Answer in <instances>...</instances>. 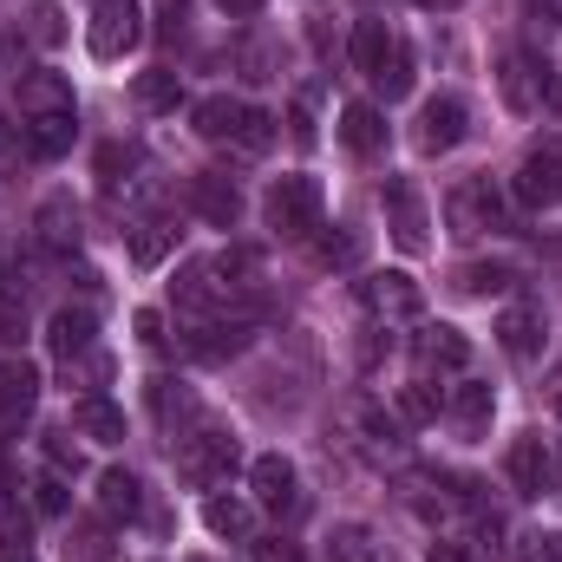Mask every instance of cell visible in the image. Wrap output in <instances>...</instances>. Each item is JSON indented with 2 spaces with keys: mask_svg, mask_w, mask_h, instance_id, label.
Listing matches in <instances>:
<instances>
[{
  "mask_svg": "<svg viewBox=\"0 0 562 562\" xmlns=\"http://www.w3.org/2000/svg\"><path fill=\"white\" fill-rule=\"evenodd\" d=\"M190 125H196L203 144H229V150H243V157H262V150L276 144V112L243 105V99H229V92L196 99V105H190Z\"/></svg>",
  "mask_w": 562,
  "mask_h": 562,
  "instance_id": "obj_1",
  "label": "cell"
},
{
  "mask_svg": "<svg viewBox=\"0 0 562 562\" xmlns=\"http://www.w3.org/2000/svg\"><path fill=\"white\" fill-rule=\"evenodd\" d=\"M243 464V445H236V431L229 425H190L183 438H177V477L183 484H196V491H210V484H229V471Z\"/></svg>",
  "mask_w": 562,
  "mask_h": 562,
  "instance_id": "obj_2",
  "label": "cell"
},
{
  "mask_svg": "<svg viewBox=\"0 0 562 562\" xmlns=\"http://www.w3.org/2000/svg\"><path fill=\"white\" fill-rule=\"evenodd\" d=\"M262 216L281 243H307L321 229V183L314 177H276L262 196Z\"/></svg>",
  "mask_w": 562,
  "mask_h": 562,
  "instance_id": "obj_3",
  "label": "cell"
},
{
  "mask_svg": "<svg viewBox=\"0 0 562 562\" xmlns=\"http://www.w3.org/2000/svg\"><path fill=\"white\" fill-rule=\"evenodd\" d=\"M445 223H451L458 243H477V236L504 229V190H497L491 177H464V183H451V196H445Z\"/></svg>",
  "mask_w": 562,
  "mask_h": 562,
  "instance_id": "obj_4",
  "label": "cell"
},
{
  "mask_svg": "<svg viewBox=\"0 0 562 562\" xmlns=\"http://www.w3.org/2000/svg\"><path fill=\"white\" fill-rule=\"evenodd\" d=\"M497 92H504V105H510L517 119H530V112H543V105H562L557 66H543V59H530V53H504V59H497Z\"/></svg>",
  "mask_w": 562,
  "mask_h": 562,
  "instance_id": "obj_5",
  "label": "cell"
},
{
  "mask_svg": "<svg viewBox=\"0 0 562 562\" xmlns=\"http://www.w3.org/2000/svg\"><path fill=\"white\" fill-rule=\"evenodd\" d=\"M510 196H517L524 210H557L562 203V144H530V150L517 157Z\"/></svg>",
  "mask_w": 562,
  "mask_h": 562,
  "instance_id": "obj_6",
  "label": "cell"
},
{
  "mask_svg": "<svg viewBox=\"0 0 562 562\" xmlns=\"http://www.w3.org/2000/svg\"><path fill=\"white\" fill-rule=\"evenodd\" d=\"M360 307L373 314V321H419L425 314V288L406 269H380V276H367L360 281Z\"/></svg>",
  "mask_w": 562,
  "mask_h": 562,
  "instance_id": "obj_7",
  "label": "cell"
},
{
  "mask_svg": "<svg viewBox=\"0 0 562 562\" xmlns=\"http://www.w3.org/2000/svg\"><path fill=\"white\" fill-rule=\"evenodd\" d=\"M92 59H125L144 40V7L138 0H92Z\"/></svg>",
  "mask_w": 562,
  "mask_h": 562,
  "instance_id": "obj_8",
  "label": "cell"
},
{
  "mask_svg": "<svg viewBox=\"0 0 562 562\" xmlns=\"http://www.w3.org/2000/svg\"><path fill=\"white\" fill-rule=\"evenodd\" d=\"M464 99L458 92H438V99H425L419 105V125H413V150L419 157H445V150H458L464 144Z\"/></svg>",
  "mask_w": 562,
  "mask_h": 562,
  "instance_id": "obj_9",
  "label": "cell"
},
{
  "mask_svg": "<svg viewBox=\"0 0 562 562\" xmlns=\"http://www.w3.org/2000/svg\"><path fill=\"white\" fill-rule=\"evenodd\" d=\"M497 347H504L517 367H530V360L550 347V314H543L537 301H510V307L497 314Z\"/></svg>",
  "mask_w": 562,
  "mask_h": 562,
  "instance_id": "obj_10",
  "label": "cell"
},
{
  "mask_svg": "<svg viewBox=\"0 0 562 562\" xmlns=\"http://www.w3.org/2000/svg\"><path fill=\"white\" fill-rule=\"evenodd\" d=\"M33 406H40V367L33 360H0V438H20Z\"/></svg>",
  "mask_w": 562,
  "mask_h": 562,
  "instance_id": "obj_11",
  "label": "cell"
},
{
  "mask_svg": "<svg viewBox=\"0 0 562 562\" xmlns=\"http://www.w3.org/2000/svg\"><path fill=\"white\" fill-rule=\"evenodd\" d=\"M504 471H510V484H517L524 497H543V491L557 484V451H550V438H543V431H524V438L510 445Z\"/></svg>",
  "mask_w": 562,
  "mask_h": 562,
  "instance_id": "obj_12",
  "label": "cell"
},
{
  "mask_svg": "<svg viewBox=\"0 0 562 562\" xmlns=\"http://www.w3.org/2000/svg\"><path fill=\"white\" fill-rule=\"evenodd\" d=\"M183 196H190V210H196L203 223H216V229H229V223L243 216V190H236V177H223V170H196V177L183 183Z\"/></svg>",
  "mask_w": 562,
  "mask_h": 562,
  "instance_id": "obj_13",
  "label": "cell"
},
{
  "mask_svg": "<svg viewBox=\"0 0 562 562\" xmlns=\"http://www.w3.org/2000/svg\"><path fill=\"white\" fill-rule=\"evenodd\" d=\"M386 229H393V243H400L406 256H419L425 249V196L406 183V177L386 183Z\"/></svg>",
  "mask_w": 562,
  "mask_h": 562,
  "instance_id": "obj_14",
  "label": "cell"
},
{
  "mask_svg": "<svg viewBox=\"0 0 562 562\" xmlns=\"http://www.w3.org/2000/svg\"><path fill=\"white\" fill-rule=\"evenodd\" d=\"M353 438L367 445V451H380V458H400L406 451V419L400 413H386V406H373V400H353Z\"/></svg>",
  "mask_w": 562,
  "mask_h": 562,
  "instance_id": "obj_15",
  "label": "cell"
},
{
  "mask_svg": "<svg viewBox=\"0 0 562 562\" xmlns=\"http://www.w3.org/2000/svg\"><path fill=\"white\" fill-rule=\"evenodd\" d=\"M92 334H99V314L92 307H59L53 321H46V347H53V360H86L92 353Z\"/></svg>",
  "mask_w": 562,
  "mask_h": 562,
  "instance_id": "obj_16",
  "label": "cell"
},
{
  "mask_svg": "<svg viewBox=\"0 0 562 562\" xmlns=\"http://www.w3.org/2000/svg\"><path fill=\"white\" fill-rule=\"evenodd\" d=\"M419 367H431V373H451V380H464V367H471V340H464L458 327L431 321V327H419Z\"/></svg>",
  "mask_w": 562,
  "mask_h": 562,
  "instance_id": "obj_17",
  "label": "cell"
},
{
  "mask_svg": "<svg viewBox=\"0 0 562 562\" xmlns=\"http://www.w3.org/2000/svg\"><path fill=\"white\" fill-rule=\"evenodd\" d=\"M491 413H497V393H491L484 380H471V373H464V380L451 386V400H445V419L458 425V438H477V431L491 425Z\"/></svg>",
  "mask_w": 562,
  "mask_h": 562,
  "instance_id": "obj_18",
  "label": "cell"
},
{
  "mask_svg": "<svg viewBox=\"0 0 562 562\" xmlns=\"http://www.w3.org/2000/svg\"><path fill=\"white\" fill-rule=\"evenodd\" d=\"M33 229H40V249L46 256H72L79 249V210H72V196H46L33 210Z\"/></svg>",
  "mask_w": 562,
  "mask_h": 562,
  "instance_id": "obj_19",
  "label": "cell"
},
{
  "mask_svg": "<svg viewBox=\"0 0 562 562\" xmlns=\"http://www.w3.org/2000/svg\"><path fill=\"white\" fill-rule=\"evenodd\" d=\"M249 491H256L262 510H294V464H288L281 451H262V458L249 464Z\"/></svg>",
  "mask_w": 562,
  "mask_h": 562,
  "instance_id": "obj_20",
  "label": "cell"
},
{
  "mask_svg": "<svg viewBox=\"0 0 562 562\" xmlns=\"http://www.w3.org/2000/svg\"><path fill=\"white\" fill-rule=\"evenodd\" d=\"M340 144H347L353 157H380V150H386V112L367 105V99H353V105L340 112Z\"/></svg>",
  "mask_w": 562,
  "mask_h": 562,
  "instance_id": "obj_21",
  "label": "cell"
},
{
  "mask_svg": "<svg viewBox=\"0 0 562 562\" xmlns=\"http://www.w3.org/2000/svg\"><path fill=\"white\" fill-rule=\"evenodd\" d=\"M13 99H20V112H26V119H53V112H72V86H66L59 72H26V79L13 86Z\"/></svg>",
  "mask_w": 562,
  "mask_h": 562,
  "instance_id": "obj_22",
  "label": "cell"
},
{
  "mask_svg": "<svg viewBox=\"0 0 562 562\" xmlns=\"http://www.w3.org/2000/svg\"><path fill=\"white\" fill-rule=\"evenodd\" d=\"M72 431L92 438V445H119V438H125V413H119L105 393H86V400L72 406Z\"/></svg>",
  "mask_w": 562,
  "mask_h": 562,
  "instance_id": "obj_23",
  "label": "cell"
},
{
  "mask_svg": "<svg viewBox=\"0 0 562 562\" xmlns=\"http://www.w3.org/2000/svg\"><path fill=\"white\" fill-rule=\"evenodd\" d=\"M393 46H400V33H393L386 20H360V26H353V46H347V53H353V66H360L367 79H380V66L393 59Z\"/></svg>",
  "mask_w": 562,
  "mask_h": 562,
  "instance_id": "obj_24",
  "label": "cell"
},
{
  "mask_svg": "<svg viewBox=\"0 0 562 562\" xmlns=\"http://www.w3.org/2000/svg\"><path fill=\"white\" fill-rule=\"evenodd\" d=\"M132 99H138V112H177V99H183V72H177V66H144L138 86H132Z\"/></svg>",
  "mask_w": 562,
  "mask_h": 562,
  "instance_id": "obj_25",
  "label": "cell"
},
{
  "mask_svg": "<svg viewBox=\"0 0 562 562\" xmlns=\"http://www.w3.org/2000/svg\"><path fill=\"white\" fill-rule=\"evenodd\" d=\"M72 138H79V119H72V112L26 119V150H33V157H46V164H53V157H66V150H72Z\"/></svg>",
  "mask_w": 562,
  "mask_h": 562,
  "instance_id": "obj_26",
  "label": "cell"
},
{
  "mask_svg": "<svg viewBox=\"0 0 562 562\" xmlns=\"http://www.w3.org/2000/svg\"><path fill=\"white\" fill-rule=\"evenodd\" d=\"M177 236H183V229H177L170 216H144V223H132V262H138V269H157V262L177 249Z\"/></svg>",
  "mask_w": 562,
  "mask_h": 562,
  "instance_id": "obj_27",
  "label": "cell"
},
{
  "mask_svg": "<svg viewBox=\"0 0 562 562\" xmlns=\"http://www.w3.org/2000/svg\"><path fill=\"white\" fill-rule=\"evenodd\" d=\"M99 510L132 524V517L144 510V484L132 477V471H119V464H112V471H99Z\"/></svg>",
  "mask_w": 562,
  "mask_h": 562,
  "instance_id": "obj_28",
  "label": "cell"
},
{
  "mask_svg": "<svg viewBox=\"0 0 562 562\" xmlns=\"http://www.w3.org/2000/svg\"><path fill=\"white\" fill-rule=\"evenodd\" d=\"M360 249H367V243H360L353 229H327V236L314 229V236H307V256H314V269H360Z\"/></svg>",
  "mask_w": 562,
  "mask_h": 562,
  "instance_id": "obj_29",
  "label": "cell"
},
{
  "mask_svg": "<svg viewBox=\"0 0 562 562\" xmlns=\"http://www.w3.org/2000/svg\"><path fill=\"white\" fill-rule=\"evenodd\" d=\"M203 524H210L216 537L249 543V537H256V504H243V497H210V504H203Z\"/></svg>",
  "mask_w": 562,
  "mask_h": 562,
  "instance_id": "obj_30",
  "label": "cell"
},
{
  "mask_svg": "<svg viewBox=\"0 0 562 562\" xmlns=\"http://www.w3.org/2000/svg\"><path fill=\"white\" fill-rule=\"evenodd\" d=\"M150 406H157L164 431H177V438L196 425V400H190V386H177V380H157V386H150Z\"/></svg>",
  "mask_w": 562,
  "mask_h": 562,
  "instance_id": "obj_31",
  "label": "cell"
},
{
  "mask_svg": "<svg viewBox=\"0 0 562 562\" xmlns=\"http://www.w3.org/2000/svg\"><path fill=\"white\" fill-rule=\"evenodd\" d=\"M210 269H216V281H223V288H229V301H236V294H249V288L262 281V256H256V249H223Z\"/></svg>",
  "mask_w": 562,
  "mask_h": 562,
  "instance_id": "obj_32",
  "label": "cell"
},
{
  "mask_svg": "<svg viewBox=\"0 0 562 562\" xmlns=\"http://www.w3.org/2000/svg\"><path fill=\"white\" fill-rule=\"evenodd\" d=\"M451 288H458V294H504V288H510V269H504V262H464V269L451 276Z\"/></svg>",
  "mask_w": 562,
  "mask_h": 562,
  "instance_id": "obj_33",
  "label": "cell"
},
{
  "mask_svg": "<svg viewBox=\"0 0 562 562\" xmlns=\"http://www.w3.org/2000/svg\"><path fill=\"white\" fill-rule=\"evenodd\" d=\"M400 419H406V425H431V419H438V393H431V380L400 386Z\"/></svg>",
  "mask_w": 562,
  "mask_h": 562,
  "instance_id": "obj_34",
  "label": "cell"
},
{
  "mask_svg": "<svg viewBox=\"0 0 562 562\" xmlns=\"http://www.w3.org/2000/svg\"><path fill=\"white\" fill-rule=\"evenodd\" d=\"M26 40H33V46H59V40H66V20H59V0H33V20H26Z\"/></svg>",
  "mask_w": 562,
  "mask_h": 562,
  "instance_id": "obj_35",
  "label": "cell"
},
{
  "mask_svg": "<svg viewBox=\"0 0 562 562\" xmlns=\"http://www.w3.org/2000/svg\"><path fill=\"white\" fill-rule=\"evenodd\" d=\"M26 543H33V517L13 497H0V550H26Z\"/></svg>",
  "mask_w": 562,
  "mask_h": 562,
  "instance_id": "obj_36",
  "label": "cell"
},
{
  "mask_svg": "<svg viewBox=\"0 0 562 562\" xmlns=\"http://www.w3.org/2000/svg\"><path fill=\"white\" fill-rule=\"evenodd\" d=\"M373 86H380V92H386V99H400V92H406V86H413V53H406V40H400V46H393V59H386V66H380V79H373Z\"/></svg>",
  "mask_w": 562,
  "mask_h": 562,
  "instance_id": "obj_37",
  "label": "cell"
},
{
  "mask_svg": "<svg viewBox=\"0 0 562 562\" xmlns=\"http://www.w3.org/2000/svg\"><path fill=\"white\" fill-rule=\"evenodd\" d=\"M288 138L301 144H314V92H301V99H288Z\"/></svg>",
  "mask_w": 562,
  "mask_h": 562,
  "instance_id": "obj_38",
  "label": "cell"
},
{
  "mask_svg": "<svg viewBox=\"0 0 562 562\" xmlns=\"http://www.w3.org/2000/svg\"><path fill=\"white\" fill-rule=\"evenodd\" d=\"M33 504H40V517H59V510H66V477L46 471V477L33 484Z\"/></svg>",
  "mask_w": 562,
  "mask_h": 562,
  "instance_id": "obj_39",
  "label": "cell"
},
{
  "mask_svg": "<svg viewBox=\"0 0 562 562\" xmlns=\"http://www.w3.org/2000/svg\"><path fill=\"white\" fill-rule=\"evenodd\" d=\"M26 340V307L13 294H0V347H20Z\"/></svg>",
  "mask_w": 562,
  "mask_h": 562,
  "instance_id": "obj_40",
  "label": "cell"
},
{
  "mask_svg": "<svg viewBox=\"0 0 562 562\" xmlns=\"http://www.w3.org/2000/svg\"><path fill=\"white\" fill-rule=\"evenodd\" d=\"M334 562H367V530L360 524H340L334 530Z\"/></svg>",
  "mask_w": 562,
  "mask_h": 562,
  "instance_id": "obj_41",
  "label": "cell"
},
{
  "mask_svg": "<svg viewBox=\"0 0 562 562\" xmlns=\"http://www.w3.org/2000/svg\"><path fill=\"white\" fill-rule=\"evenodd\" d=\"M132 164H138L132 150H119V144H105V150H99V177H105V190H119V183H125L119 170H132Z\"/></svg>",
  "mask_w": 562,
  "mask_h": 562,
  "instance_id": "obj_42",
  "label": "cell"
},
{
  "mask_svg": "<svg viewBox=\"0 0 562 562\" xmlns=\"http://www.w3.org/2000/svg\"><path fill=\"white\" fill-rule=\"evenodd\" d=\"M46 458H53V471L66 477V471H79V445H72V431H53L46 438Z\"/></svg>",
  "mask_w": 562,
  "mask_h": 562,
  "instance_id": "obj_43",
  "label": "cell"
},
{
  "mask_svg": "<svg viewBox=\"0 0 562 562\" xmlns=\"http://www.w3.org/2000/svg\"><path fill=\"white\" fill-rule=\"evenodd\" d=\"M138 340L150 347V353H164V347H170V334H164V314H157V307H138Z\"/></svg>",
  "mask_w": 562,
  "mask_h": 562,
  "instance_id": "obj_44",
  "label": "cell"
},
{
  "mask_svg": "<svg viewBox=\"0 0 562 562\" xmlns=\"http://www.w3.org/2000/svg\"><path fill=\"white\" fill-rule=\"evenodd\" d=\"M524 543H530V550H524L530 562H562V530H537V537H524Z\"/></svg>",
  "mask_w": 562,
  "mask_h": 562,
  "instance_id": "obj_45",
  "label": "cell"
},
{
  "mask_svg": "<svg viewBox=\"0 0 562 562\" xmlns=\"http://www.w3.org/2000/svg\"><path fill=\"white\" fill-rule=\"evenodd\" d=\"M256 562H301V543H288V537H262V543H256Z\"/></svg>",
  "mask_w": 562,
  "mask_h": 562,
  "instance_id": "obj_46",
  "label": "cell"
},
{
  "mask_svg": "<svg viewBox=\"0 0 562 562\" xmlns=\"http://www.w3.org/2000/svg\"><path fill=\"white\" fill-rule=\"evenodd\" d=\"M243 72L249 79H276V53L269 46H243Z\"/></svg>",
  "mask_w": 562,
  "mask_h": 562,
  "instance_id": "obj_47",
  "label": "cell"
},
{
  "mask_svg": "<svg viewBox=\"0 0 562 562\" xmlns=\"http://www.w3.org/2000/svg\"><path fill=\"white\" fill-rule=\"evenodd\" d=\"M524 13H530L537 26H562V0H524Z\"/></svg>",
  "mask_w": 562,
  "mask_h": 562,
  "instance_id": "obj_48",
  "label": "cell"
},
{
  "mask_svg": "<svg viewBox=\"0 0 562 562\" xmlns=\"http://www.w3.org/2000/svg\"><path fill=\"white\" fill-rule=\"evenodd\" d=\"M431 562H477L471 543H431Z\"/></svg>",
  "mask_w": 562,
  "mask_h": 562,
  "instance_id": "obj_49",
  "label": "cell"
},
{
  "mask_svg": "<svg viewBox=\"0 0 562 562\" xmlns=\"http://www.w3.org/2000/svg\"><path fill=\"white\" fill-rule=\"evenodd\" d=\"M216 7H223L229 20H249V13H262V0H216Z\"/></svg>",
  "mask_w": 562,
  "mask_h": 562,
  "instance_id": "obj_50",
  "label": "cell"
},
{
  "mask_svg": "<svg viewBox=\"0 0 562 562\" xmlns=\"http://www.w3.org/2000/svg\"><path fill=\"white\" fill-rule=\"evenodd\" d=\"M425 13H451V7H464V0H419Z\"/></svg>",
  "mask_w": 562,
  "mask_h": 562,
  "instance_id": "obj_51",
  "label": "cell"
},
{
  "mask_svg": "<svg viewBox=\"0 0 562 562\" xmlns=\"http://www.w3.org/2000/svg\"><path fill=\"white\" fill-rule=\"evenodd\" d=\"M0 562H33L26 550H0Z\"/></svg>",
  "mask_w": 562,
  "mask_h": 562,
  "instance_id": "obj_52",
  "label": "cell"
},
{
  "mask_svg": "<svg viewBox=\"0 0 562 562\" xmlns=\"http://www.w3.org/2000/svg\"><path fill=\"white\" fill-rule=\"evenodd\" d=\"M550 400H557V419H562V373H557V386H550Z\"/></svg>",
  "mask_w": 562,
  "mask_h": 562,
  "instance_id": "obj_53",
  "label": "cell"
},
{
  "mask_svg": "<svg viewBox=\"0 0 562 562\" xmlns=\"http://www.w3.org/2000/svg\"><path fill=\"white\" fill-rule=\"evenodd\" d=\"M7 144H13V132H7V119H0V157H7Z\"/></svg>",
  "mask_w": 562,
  "mask_h": 562,
  "instance_id": "obj_54",
  "label": "cell"
},
{
  "mask_svg": "<svg viewBox=\"0 0 562 562\" xmlns=\"http://www.w3.org/2000/svg\"><path fill=\"white\" fill-rule=\"evenodd\" d=\"M0 294H7V256H0Z\"/></svg>",
  "mask_w": 562,
  "mask_h": 562,
  "instance_id": "obj_55",
  "label": "cell"
},
{
  "mask_svg": "<svg viewBox=\"0 0 562 562\" xmlns=\"http://www.w3.org/2000/svg\"><path fill=\"white\" fill-rule=\"evenodd\" d=\"M183 562H210V557H183Z\"/></svg>",
  "mask_w": 562,
  "mask_h": 562,
  "instance_id": "obj_56",
  "label": "cell"
},
{
  "mask_svg": "<svg viewBox=\"0 0 562 562\" xmlns=\"http://www.w3.org/2000/svg\"><path fill=\"white\" fill-rule=\"evenodd\" d=\"M0 497H7V477H0Z\"/></svg>",
  "mask_w": 562,
  "mask_h": 562,
  "instance_id": "obj_57",
  "label": "cell"
}]
</instances>
